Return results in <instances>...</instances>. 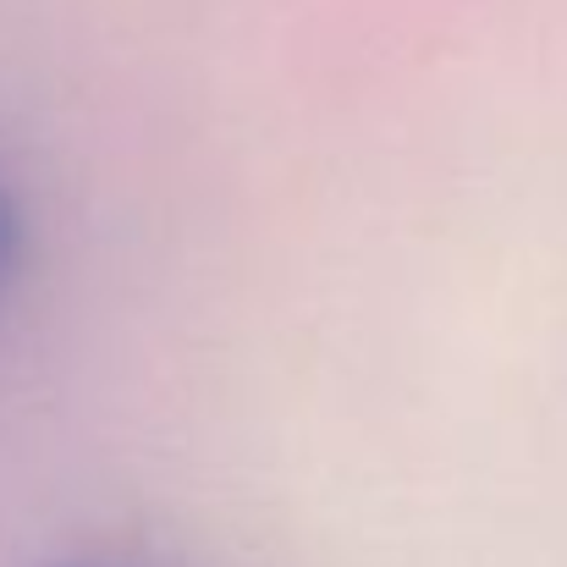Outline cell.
I'll use <instances>...</instances> for the list:
<instances>
[{"label": "cell", "mask_w": 567, "mask_h": 567, "mask_svg": "<svg viewBox=\"0 0 567 567\" xmlns=\"http://www.w3.org/2000/svg\"><path fill=\"white\" fill-rule=\"evenodd\" d=\"M22 259H28V215H22V198H17V188L0 177V298L17 287Z\"/></svg>", "instance_id": "obj_1"}, {"label": "cell", "mask_w": 567, "mask_h": 567, "mask_svg": "<svg viewBox=\"0 0 567 567\" xmlns=\"http://www.w3.org/2000/svg\"><path fill=\"white\" fill-rule=\"evenodd\" d=\"M50 567H133V563H111V557H61Z\"/></svg>", "instance_id": "obj_2"}]
</instances>
